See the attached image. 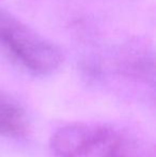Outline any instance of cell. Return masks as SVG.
I'll return each instance as SVG.
<instances>
[{"label":"cell","instance_id":"cell-1","mask_svg":"<svg viewBox=\"0 0 156 157\" xmlns=\"http://www.w3.org/2000/svg\"><path fill=\"white\" fill-rule=\"evenodd\" d=\"M55 157H149L111 127L94 123H72L51 137Z\"/></svg>","mask_w":156,"mask_h":157},{"label":"cell","instance_id":"cell-2","mask_svg":"<svg viewBox=\"0 0 156 157\" xmlns=\"http://www.w3.org/2000/svg\"><path fill=\"white\" fill-rule=\"evenodd\" d=\"M0 44L36 74L52 73L62 62L61 52L54 44L6 11H0Z\"/></svg>","mask_w":156,"mask_h":157},{"label":"cell","instance_id":"cell-3","mask_svg":"<svg viewBox=\"0 0 156 157\" xmlns=\"http://www.w3.org/2000/svg\"><path fill=\"white\" fill-rule=\"evenodd\" d=\"M27 127L25 110L10 97L0 94V136L18 137L25 134Z\"/></svg>","mask_w":156,"mask_h":157}]
</instances>
